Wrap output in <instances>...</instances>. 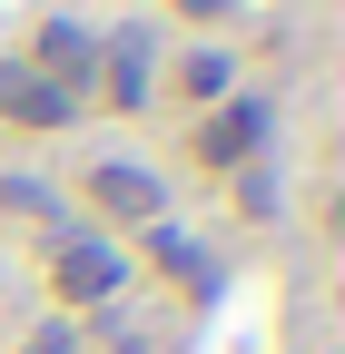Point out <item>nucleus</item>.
Returning a JSON list of instances; mask_svg holds the SVG:
<instances>
[{"label": "nucleus", "mask_w": 345, "mask_h": 354, "mask_svg": "<svg viewBox=\"0 0 345 354\" xmlns=\"http://www.w3.org/2000/svg\"><path fill=\"white\" fill-rule=\"evenodd\" d=\"M39 286H50V315L99 325L109 305H128L139 266H128V246L99 236V227H60V236H39Z\"/></svg>", "instance_id": "obj_1"}, {"label": "nucleus", "mask_w": 345, "mask_h": 354, "mask_svg": "<svg viewBox=\"0 0 345 354\" xmlns=\"http://www.w3.org/2000/svg\"><path fill=\"white\" fill-rule=\"evenodd\" d=\"M276 148V88H237V99H218L207 118H188V167L197 177H237Z\"/></svg>", "instance_id": "obj_3"}, {"label": "nucleus", "mask_w": 345, "mask_h": 354, "mask_svg": "<svg viewBox=\"0 0 345 354\" xmlns=\"http://www.w3.org/2000/svg\"><path fill=\"white\" fill-rule=\"evenodd\" d=\"M10 59H30L50 88H69V99H89V79H99V20H79V10H39V20L20 30Z\"/></svg>", "instance_id": "obj_6"}, {"label": "nucleus", "mask_w": 345, "mask_h": 354, "mask_svg": "<svg viewBox=\"0 0 345 354\" xmlns=\"http://www.w3.org/2000/svg\"><path fill=\"white\" fill-rule=\"evenodd\" d=\"M10 354H89V325H69V315H39Z\"/></svg>", "instance_id": "obj_11"}, {"label": "nucleus", "mask_w": 345, "mask_h": 354, "mask_svg": "<svg viewBox=\"0 0 345 354\" xmlns=\"http://www.w3.org/2000/svg\"><path fill=\"white\" fill-rule=\"evenodd\" d=\"M128 266H148V276H168L178 295H207V286H218V246H207V236H188L178 216H158L148 236H128Z\"/></svg>", "instance_id": "obj_8"}, {"label": "nucleus", "mask_w": 345, "mask_h": 354, "mask_svg": "<svg viewBox=\"0 0 345 354\" xmlns=\"http://www.w3.org/2000/svg\"><path fill=\"white\" fill-rule=\"evenodd\" d=\"M79 118H89V99L50 88L30 59H10V50H0V128H10V138H69Z\"/></svg>", "instance_id": "obj_7"}, {"label": "nucleus", "mask_w": 345, "mask_h": 354, "mask_svg": "<svg viewBox=\"0 0 345 354\" xmlns=\"http://www.w3.org/2000/svg\"><path fill=\"white\" fill-rule=\"evenodd\" d=\"M0 216H30L39 236H60V227H79V216H69V197L50 187V177H30V167H10V177H0Z\"/></svg>", "instance_id": "obj_9"}, {"label": "nucleus", "mask_w": 345, "mask_h": 354, "mask_svg": "<svg viewBox=\"0 0 345 354\" xmlns=\"http://www.w3.org/2000/svg\"><path fill=\"white\" fill-rule=\"evenodd\" d=\"M227 197H237V216H247V227H267V216L286 207V187H276V167H267V158H256V167H237V177H227Z\"/></svg>", "instance_id": "obj_10"}, {"label": "nucleus", "mask_w": 345, "mask_h": 354, "mask_svg": "<svg viewBox=\"0 0 345 354\" xmlns=\"http://www.w3.org/2000/svg\"><path fill=\"white\" fill-rule=\"evenodd\" d=\"M237 88H247V50L237 39H178V50H158V99L178 118H207Z\"/></svg>", "instance_id": "obj_4"}, {"label": "nucleus", "mask_w": 345, "mask_h": 354, "mask_svg": "<svg viewBox=\"0 0 345 354\" xmlns=\"http://www.w3.org/2000/svg\"><path fill=\"white\" fill-rule=\"evenodd\" d=\"M89 99H99L109 118H148V109H158V30H148V20H109V30H99Z\"/></svg>", "instance_id": "obj_5"}, {"label": "nucleus", "mask_w": 345, "mask_h": 354, "mask_svg": "<svg viewBox=\"0 0 345 354\" xmlns=\"http://www.w3.org/2000/svg\"><path fill=\"white\" fill-rule=\"evenodd\" d=\"M79 207H89L99 236L128 246V236H148L158 216H178V187H168L148 158H89V167H79Z\"/></svg>", "instance_id": "obj_2"}]
</instances>
